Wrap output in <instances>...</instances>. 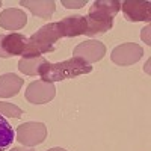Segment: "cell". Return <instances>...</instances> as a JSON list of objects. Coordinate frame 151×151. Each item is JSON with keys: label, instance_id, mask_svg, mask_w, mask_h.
I'll use <instances>...</instances> for the list:
<instances>
[{"label": "cell", "instance_id": "obj_7", "mask_svg": "<svg viewBox=\"0 0 151 151\" xmlns=\"http://www.w3.org/2000/svg\"><path fill=\"white\" fill-rule=\"evenodd\" d=\"M26 100L32 104H45L52 101L56 95V88L53 83L44 82V80H36L32 82L27 89H26Z\"/></svg>", "mask_w": 151, "mask_h": 151}, {"label": "cell", "instance_id": "obj_16", "mask_svg": "<svg viewBox=\"0 0 151 151\" xmlns=\"http://www.w3.org/2000/svg\"><path fill=\"white\" fill-rule=\"evenodd\" d=\"M0 115H6L9 118H21L23 110L18 106L12 104V103H3V101H0Z\"/></svg>", "mask_w": 151, "mask_h": 151}, {"label": "cell", "instance_id": "obj_20", "mask_svg": "<svg viewBox=\"0 0 151 151\" xmlns=\"http://www.w3.org/2000/svg\"><path fill=\"white\" fill-rule=\"evenodd\" d=\"M47 151H67V150L60 148V147H56V148H50V150H47Z\"/></svg>", "mask_w": 151, "mask_h": 151}, {"label": "cell", "instance_id": "obj_9", "mask_svg": "<svg viewBox=\"0 0 151 151\" xmlns=\"http://www.w3.org/2000/svg\"><path fill=\"white\" fill-rule=\"evenodd\" d=\"M124 17L129 21H150L151 20V3L145 0H124L121 3Z\"/></svg>", "mask_w": 151, "mask_h": 151}, {"label": "cell", "instance_id": "obj_13", "mask_svg": "<svg viewBox=\"0 0 151 151\" xmlns=\"http://www.w3.org/2000/svg\"><path fill=\"white\" fill-rule=\"evenodd\" d=\"M21 6H26L32 11V14L41 18H50L56 9V3L52 0H21Z\"/></svg>", "mask_w": 151, "mask_h": 151}, {"label": "cell", "instance_id": "obj_1", "mask_svg": "<svg viewBox=\"0 0 151 151\" xmlns=\"http://www.w3.org/2000/svg\"><path fill=\"white\" fill-rule=\"evenodd\" d=\"M119 9L121 2L118 0H95L86 15V35L97 36L110 30Z\"/></svg>", "mask_w": 151, "mask_h": 151}, {"label": "cell", "instance_id": "obj_8", "mask_svg": "<svg viewBox=\"0 0 151 151\" xmlns=\"http://www.w3.org/2000/svg\"><path fill=\"white\" fill-rule=\"evenodd\" d=\"M73 55L76 58L83 59L86 64L91 65L94 62H98L104 58L106 45L100 41L89 40V41H85V42H80L79 45H76V48L73 50Z\"/></svg>", "mask_w": 151, "mask_h": 151}, {"label": "cell", "instance_id": "obj_3", "mask_svg": "<svg viewBox=\"0 0 151 151\" xmlns=\"http://www.w3.org/2000/svg\"><path fill=\"white\" fill-rule=\"evenodd\" d=\"M62 38L58 23H48L42 26L40 30L33 33L26 45L24 55L21 58H38L44 53L53 52L55 50V42H58Z\"/></svg>", "mask_w": 151, "mask_h": 151}, {"label": "cell", "instance_id": "obj_15", "mask_svg": "<svg viewBox=\"0 0 151 151\" xmlns=\"http://www.w3.org/2000/svg\"><path fill=\"white\" fill-rule=\"evenodd\" d=\"M14 141V130H12L11 124L0 115V151H5L9 148Z\"/></svg>", "mask_w": 151, "mask_h": 151}, {"label": "cell", "instance_id": "obj_17", "mask_svg": "<svg viewBox=\"0 0 151 151\" xmlns=\"http://www.w3.org/2000/svg\"><path fill=\"white\" fill-rule=\"evenodd\" d=\"M62 5H64L65 8L68 9H73V8H82L86 5V0H80V2H70V0H64L62 2Z\"/></svg>", "mask_w": 151, "mask_h": 151}, {"label": "cell", "instance_id": "obj_6", "mask_svg": "<svg viewBox=\"0 0 151 151\" xmlns=\"http://www.w3.org/2000/svg\"><path fill=\"white\" fill-rule=\"evenodd\" d=\"M144 55V48L141 45H137L134 42H125L112 50L110 59L113 64L121 65V67H127L133 65L139 60Z\"/></svg>", "mask_w": 151, "mask_h": 151}, {"label": "cell", "instance_id": "obj_5", "mask_svg": "<svg viewBox=\"0 0 151 151\" xmlns=\"http://www.w3.org/2000/svg\"><path fill=\"white\" fill-rule=\"evenodd\" d=\"M29 38L18 32H12L8 35H0V58H14L17 55H24Z\"/></svg>", "mask_w": 151, "mask_h": 151}, {"label": "cell", "instance_id": "obj_14", "mask_svg": "<svg viewBox=\"0 0 151 151\" xmlns=\"http://www.w3.org/2000/svg\"><path fill=\"white\" fill-rule=\"evenodd\" d=\"M47 62L44 56L38 58H21L18 60V70L26 76H40L41 67Z\"/></svg>", "mask_w": 151, "mask_h": 151}, {"label": "cell", "instance_id": "obj_19", "mask_svg": "<svg viewBox=\"0 0 151 151\" xmlns=\"http://www.w3.org/2000/svg\"><path fill=\"white\" fill-rule=\"evenodd\" d=\"M11 151H33V150H30V148H24V147H14Z\"/></svg>", "mask_w": 151, "mask_h": 151}, {"label": "cell", "instance_id": "obj_2", "mask_svg": "<svg viewBox=\"0 0 151 151\" xmlns=\"http://www.w3.org/2000/svg\"><path fill=\"white\" fill-rule=\"evenodd\" d=\"M92 71V67L80 58L73 56L71 59H67L64 62H56L50 64L47 60L40 70V77L44 82H60L65 79H73L82 74H89Z\"/></svg>", "mask_w": 151, "mask_h": 151}, {"label": "cell", "instance_id": "obj_21", "mask_svg": "<svg viewBox=\"0 0 151 151\" xmlns=\"http://www.w3.org/2000/svg\"><path fill=\"white\" fill-rule=\"evenodd\" d=\"M0 6H2V2H0Z\"/></svg>", "mask_w": 151, "mask_h": 151}, {"label": "cell", "instance_id": "obj_11", "mask_svg": "<svg viewBox=\"0 0 151 151\" xmlns=\"http://www.w3.org/2000/svg\"><path fill=\"white\" fill-rule=\"evenodd\" d=\"M27 15L18 8H8L0 12V27L5 30H20L26 26Z\"/></svg>", "mask_w": 151, "mask_h": 151}, {"label": "cell", "instance_id": "obj_4", "mask_svg": "<svg viewBox=\"0 0 151 151\" xmlns=\"http://www.w3.org/2000/svg\"><path fill=\"white\" fill-rule=\"evenodd\" d=\"M17 141L26 147L41 145L47 139V127L42 122H24L17 127Z\"/></svg>", "mask_w": 151, "mask_h": 151}, {"label": "cell", "instance_id": "obj_18", "mask_svg": "<svg viewBox=\"0 0 151 151\" xmlns=\"http://www.w3.org/2000/svg\"><path fill=\"white\" fill-rule=\"evenodd\" d=\"M141 38L145 41V44L147 45H150L151 42H150V24L145 27V29H142V33H141Z\"/></svg>", "mask_w": 151, "mask_h": 151}, {"label": "cell", "instance_id": "obj_10", "mask_svg": "<svg viewBox=\"0 0 151 151\" xmlns=\"http://www.w3.org/2000/svg\"><path fill=\"white\" fill-rule=\"evenodd\" d=\"M62 38H74L79 35H86V17L83 15H71L58 21Z\"/></svg>", "mask_w": 151, "mask_h": 151}, {"label": "cell", "instance_id": "obj_12", "mask_svg": "<svg viewBox=\"0 0 151 151\" xmlns=\"http://www.w3.org/2000/svg\"><path fill=\"white\" fill-rule=\"evenodd\" d=\"M23 83H24V80L20 79L17 74L8 73V74L0 76V97L2 98L15 97L20 92Z\"/></svg>", "mask_w": 151, "mask_h": 151}]
</instances>
